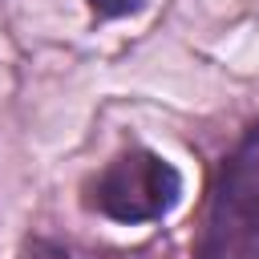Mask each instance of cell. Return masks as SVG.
<instances>
[{
    "mask_svg": "<svg viewBox=\"0 0 259 259\" xmlns=\"http://www.w3.org/2000/svg\"><path fill=\"white\" fill-rule=\"evenodd\" d=\"M89 8L97 16H130L142 8V0H89Z\"/></svg>",
    "mask_w": 259,
    "mask_h": 259,
    "instance_id": "3957f363",
    "label": "cell"
},
{
    "mask_svg": "<svg viewBox=\"0 0 259 259\" xmlns=\"http://www.w3.org/2000/svg\"><path fill=\"white\" fill-rule=\"evenodd\" d=\"M24 259H73L69 251H61L57 243H45V239H36V243H28V255Z\"/></svg>",
    "mask_w": 259,
    "mask_h": 259,
    "instance_id": "277c9868",
    "label": "cell"
},
{
    "mask_svg": "<svg viewBox=\"0 0 259 259\" xmlns=\"http://www.w3.org/2000/svg\"><path fill=\"white\" fill-rule=\"evenodd\" d=\"M182 198L178 170L150 154V150H125L117 154L93 182H89V206L101 210L113 223H154L166 219Z\"/></svg>",
    "mask_w": 259,
    "mask_h": 259,
    "instance_id": "7a4b0ae2",
    "label": "cell"
},
{
    "mask_svg": "<svg viewBox=\"0 0 259 259\" xmlns=\"http://www.w3.org/2000/svg\"><path fill=\"white\" fill-rule=\"evenodd\" d=\"M194 259H259V121L219 166Z\"/></svg>",
    "mask_w": 259,
    "mask_h": 259,
    "instance_id": "6da1fadb",
    "label": "cell"
}]
</instances>
